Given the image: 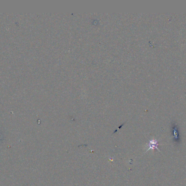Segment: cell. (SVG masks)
Masks as SVG:
<instances>
[{"label": "cell", "mask_w": 186, "mask_h": 186, "mask_svg": "<svg viewBox=\"0 0 186 186\" xmlns=\"http://www.w3.org/2000/svg\"><path fill=\"white\" fill-rule=\"evenodd\" d=\"M158 145V142L156 140H151L149 142V148L147 150V151H149L150 149H157L158 150V151H160L159 150V149L157 148V146Z\"/></svg>", "instance_id": "obj_1"}]
</instances>
